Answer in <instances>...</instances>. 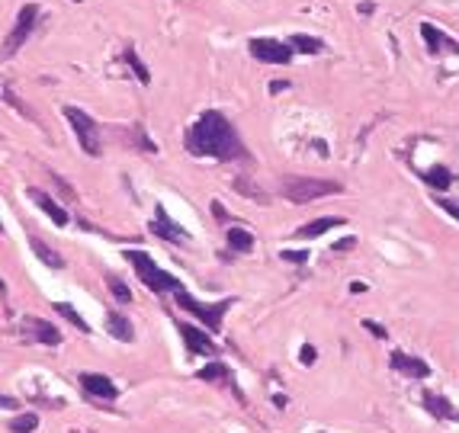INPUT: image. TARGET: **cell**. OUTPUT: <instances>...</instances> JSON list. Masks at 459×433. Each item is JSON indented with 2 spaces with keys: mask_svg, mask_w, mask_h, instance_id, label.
I'll return each mask as SVG.
<instances>
[{
  "mask_svg": "<svg viewBox=\"0 0 459 433\" xmlns=\"http://www.w3.org/2000/svg\"><path fill=\"white\" fill-rule=\"evenodd\" d=\"M186 151L196 158H216V161H234L244 158V145L218 109H206L186 132Z\"/></svg>",
  "mask_w": 459,
  "mask_h": 433,
  "instance_id": "cell-1",
  "label": "cell"
},
{
  "mask_svg": "<svg viewBox=\"0 0 459 433\" xmlns=\"http://www.w3.org/2000/svg\"><path fill=\"white\" fill-rule=\"evenodd\" d=\"M125 260L132 263L135 273H138V279H142L151 292H180L184 289V283H180L177 276L164 273V270H161L145 250H125Z\"/></svg>",
  "mask_w": 459,
  "mask_h": 433,
  "instance_id": "cell-2",
  "label": "cell"
},
{
  "mask_svg": "<svg viewBox=\"0 0 459 433\" xmlns=\"http://www.w3.org/2000/svg\"><path fill=\"white\" fill-rule=\"evenodd\" d=\"M341 193L337 180H321V177H286L283 180V196L289 202H312L321 196H334Z\"/></svg>",
  "mask_w": 459,
  "mask_h": 433,
  "instance_id": "cell-3",
  "label": "cell"
},
{
  "mask_svg": "<svg viewBox=\"0 0 459 433\" xmlns=\"http://www.w3.org/2000/svg\"><path fill=\"white\" fill-rule=\"evenodd\" d=\"M65 119L71 122V129H74L81 148L87 151L90 158H100V125L77 106H65Z\"/></svg>",
  "mask_w": 459,
  "mask_h": 433,
  "instance_id": "cell-4",
  "label": "cell"
},
{
  "mask_svg": "<svg viewBox=\"0 0 459 433\" xmlns=\"http://www.w3.org/2000/svg\"><path fill=\"white\" fill-rule=\"evenodd\" d=\"M174 295H177V309H186L190 315H196L202 325L209 327V331H218V327H222V318H225V311L232 309V299H228V302H216V305H202V302H196L186 289L174 292Z\"/></svg>",
  "mask_w": 459,
  "mask_h": 433,
  "instance_id": "cell-5",
  "label": "cell"
},
{
  "mask_svg": "<svg viewBox=\"0 0 459 433\" xmlns=\"http://www.w3.org/2000/svg\"><path fill=\"white\" fill-rule=\"evenodd\" d=\"M35 19H39V7L35 3H26L23 10H19L17 17V26H13V33L7 35V42H3V58H13L19 49H23V42L29 39V33H33Z\"/></svg>",
  "mask_w": 459,
  "mask_h": 433,
  "instance_id": "cell-6",
  "label": "cell"
},
{
  "mask_svg": "<svg viewBox=\"0 0 459 433\" xmlns=\"http://www.w3.org/2000/svg\"><path fill=\"white\" fill-rule=\"evenodd\" d=\"M248 51L264 65H289L292 61V45L280 39H250Z\"/></svg>",
  "mask_w": 459,
  "mask_h": 433,
  "instance_id": "cell-7",
  "label": "cell"
},
{
  "mask_svg": "<svg viewBox=\"0 0 459 433\" xmlns=\"http://www.w3.org/2000/svg\"><path fill=\"white\" fill-rule=\"evenodd\" d=\"M19 334H23V341H33V343H49V347H58L61 343L58 327H51L42 318H23L19 321Z\"/></svg>",
  "mask_w": 459,
  "mask_h": 433,
  "instance_id": "cell-8",
  "label": "cell"
},
{
  "mask_svg": "<svg viewBox=\"0 0 459 433\" xmlns=\"http://www.w3.org/2000/svg\"><path fill=\"white\" fill-rule=\"evenodd\" d=\"M421 39H424L430 55H459V42L450 39V35L434 23H421Z\"/></svg>",
  "mask_w": 459,
  "mask_h": 433,
  "instance_id": "cell-9",
  "label": "cell"
},
{
  "mask_svg": "<svg viewBox=\"0 0 459 433\" xmlns=\"http://www.w3.org/2000/svg\"><path fill=\"white\" fill-rule=\"evenodd\" d=\"M81 389L87 395H93V398H103V401H113L119 398V385L109 379V375H100V373H81Z\"/></svg>",
  "mask_w": 459,
  "mask_h": 433,
  "instance_id": "cell-10",
  "label": "cell"
},
{
  "mask_svg": "<svg viewBox=\"0 0 459 433\" xmlns=\"http://www.w3.org/2000/svg\"><path fill=\"white\" fill-rule=\"evenodd\" d=\"M148 231L158 234V238H164V241H186V238H190L177 222H170V215H167V209L161 206V202L154 206V222L148 225Z\"/></svg>",
  "mask_w": 459,
  "mask_h": 433,
  "instance_id": "cell-11",
  "label": "cell"
},
{
  "mask_svg": "<svg viewBox=\"0 0 459 433\" xmlns=\"http://www.w3.org/2000/svg\"><path fill=\"white\" fill-rule=\"evenodd\" d=\"M177 331H180V337H184V343H186V350H190V353H206V357H216V343L209 341L200 327L177 325Z\"/></svg>",
  "mask_w": 459,
  "mask_h": 433,
  "instance_id": "cell-12",
  "label": "cell"
},
{
  "mask_svg": "<svg viewBox=\"0 0 459 433\" xmlns=\"http://www.w3.org/2000/svg\"><path fill=\"white\" fill-rule=\"evenodd\" d=\"M392 366L398 369L401 375H408V379H427L430 375V366H427L421 357H408V353L395 350L392 353Z\"/></svg>",
  "mask_w": 459,
  "mask_h": 433,
  "instance_id": "cell-13",
  "label": "cell"
},
{
  "mask_svg": "<svg viewBox=\"0 0 459 433\" xmlns=\"http://www.w3.org/2000/svg\"><path fill=\"white\" fill-rule=\"evenodd\" d=\"M29 199H33L35 206H39L42 212H45V215H49V218H51V222H55V225H58V228H65L67 222H71L65 209H61L58 202L51 199V196H45V193H42V190H29Z\"/></svg>",
  "mask_w": 459,
  "mask_h": 433,
  "instance_id": "cell-14",
  "label": "cell"
},
{
  "mask_svg": "<svg viewBox=\"0 0 459 433\" xmlns=\"http://www.w3.org/2000/svg\"><path fill=\"white\" fill-rule=\"evenodd\" d=\"M344 218L341 215H325V218H315V222H309V225H302L299 231H296V238H321L325 231H331V228H341Z\"/></svg>",
  "mask_w": 459,
  "mask_h": 433,
  "instance_id": "cell-15",
  "label": "cell"
},
{
  "mask_svg": "<svg viewBox=\"0 0 459 433\" xmlns=\"http://www.w3.org/2000/svg\"><path fill=\"white\" fill-rule=\"evenodd\" d=\"M424 408L430 411L434 417H443V420H459V411L453 408L446 398H440V395H434V392L424 395Z\"/></svg>",
  "mask_w": 459,
  "mask_h": 433,
  "instance_id": "cell-16",
  "label": "cell"
},
{
  "mask_svg": "<svg viewBox=\"0 0 459 433\" xmlns=\"http://www.w3.org/2000/svg\"><path fill=\"white\" fill-rule=\"evenodd\" d=\"M106 331L113 334L116 341H125V343H132V337H135L132 325H129V321H125L119 311H109V315H106Z\"/></svg>",
  "mask_w": 459,
  "mask_h": 433,
  "instance_id": "cell-17",
  "label": "cell"
},
{
  "mask_svg": "<svg viewBox=\"0 0 459 433\" xmlns=\"http://www.w3.org/2000/svg\"><path fill=\"white\" fill-rule=\"evenodd\" d=\"M29 247L35 250V257L42 260V263H49V267H55V270H61L65 267V260L58 257V250H51L45 241H39V238H29Z\"/></svg>",
  "mask_w": 459,
  "mask_h": 433,
  "instance_id": "cell-18",
  "label": "cell"
},
{
  "mask_svg": "<svg viewBox=\"0 0 459 433\" xmlns=\"http://www.w3.org/2000/svg\"><path fill=\"white\" fill-rule=\"evenodd\" d=\"M225 238H228V247L238 250V254H248V250L254 247V234L244 231V228H228Z\"/></svg>",
  "mask_w": 459,
  "mask_h": 433,
  "instance_id": "cell-19",
  "label": "cell"
},
{
  "mask_svg": "<svg viewBox=\"0 0 459 433\" xmlns=\"http://www.w3.org/2000/svg\"><path fill=\"white\" fill-rule=\"evenodd\" d=\"M289 45H292L296 51H305V55H318V51L325 49V42L315 39V35H305V33H296V35L289 39Z\"/></svg>",
  "mask_w": 459,
  "mask_h": 433,
  "instance_id": "cell-20",
  "label": "cell"
},
{
  "mask_svg": "<svg viewBox=\"0 0 459 433\" xmlns=\"http://www.w3.org/2000/svg\"><path fill=\"white\" fill-rule=\"evenodd\" d=\"M51 309L58 311L61 318H67V321H71V325H74V327H77V331H81V334H87V331H90V327H87V321H83V318H81V315H77V311H74V305H67V302H55Z\"/></svg>",
  "mask_w": 459,
  "mask_h": 433,
  "instance_id": "cell-21",
  "label": "cell"
},
{
  "mask_svg": "<svg viewBox=\"0 0 459 433\" xmlns=\"http://www.w3.org/2000/svg\"><path fill=\"white\" fill-rule=\"evenodd\" d=\"M122 58H125V65L135 71V77H138V81H142V83H151V71L142 65V58L135 55V49H125V51H122Z\"/></svg>",
  "mask_w": 459,
  "mask_h": 433,
  "instance_id": "cell-22",
  "label": "cell"
},
{
  "mask_svg": "<svg viewBox=\"0 0 459 433\" xmlns=\"http://www.w3.org/2000/svg\"><path fill=\"white\" fill-rule=\"evenodd\" d=\"M424 180H427V186H434V190H446V186H450V170H446V167H430L424 174Z\"/></svg>",
  "mask_w": 459,
  "mask_h": 433,
  "instance_id": "cell-23",
  "label": "cell"
},
{
  "mask_svg": "<svg viewBox=\"0 0 459 433\" xmlns=\"http://www.w3.org/2000/svg\"><path fill=\"white\" fill-rule=\"evenodd\" d=\"M196 375H200L202 382H218V379H228V366H225V363H218V359H216V363H209V366H202Z\"/></svg>",
  "mask_w": 459,
  "mask_h": 433,
  "instance_id": "cell-24",
  "label": "cell"
},
{
  "mask_svg": "<svg viewBox=\"0 0 459 433\" xmlns=\"http://www.w3.org/2000/svg\"><path fill=\"white\" fill-rule=\"evenodd\" d=\"M35 427H39V417H35V414H19V417L10 420V430H13V433H33Z\"/></svg>",
  "mask_w": 459,
  "mask_h": 433,
  "instance_id": "cell-25",
  "label": "cell"
},
{
  "mask_svg": "<svg viewBox=\"0 0 459 433\" xmlns=\"http://www.w3.org/2000/svg\"><path fill=\"white\" fill-rule=\"evenodd\" d=\"M106 286H109V292H113V299H116V302H132V292H129V286H125L122 279H116V276H109V279H106Z\"/></svg>",
  "mask_w": 459,
  "mask_h": 433,
  "instance_id": "cell-26",
  "label": "cell"
},
{
  "mask_svg": "<svg viewBox=\"0 0 459 433\" xmlns=\"http://www.w3.org/2000/svg\"><path fill=\"white\" fill-rule=\"evenodd\" d=\"M280 257L289 260V263H305L309 260V250H280Z\"/></svg>",
  "mask_w": 459,
  "mask_h": 433,
  "instance_id": "cell-27",
  "label": "cell"
},
{
  "mask_svg": "<svg viewBox=\"0 0 459 433\" xmlns=\"http://www.w3.org/2000/svg\"><path fill=\"white\" fill-rule=\"evenodd\" d=\"M315 357H318V353H315V347H312V343L299 350V363H302V366H312V363H315Z\"/></svg>",
  "mask_w": 459,
  "mask_h": 433,
  "instance_id": "cell-28",
  "label": "cell"
},
{
  "mask_svg": "<svg viewBox=\"0 0 459 433\" xmlns=\"http://www.w3.org/2000/svg\"><path fill=\"white\" fill-rule=\"evenodd\" d=\"M234 186H238V190H241L244 196H254V199H267V196H264V193H260L257 186H248V183H244V180H238V183H234Z\"/></svg>",
  "mask_w": 459,
  "mask_h": 433,
  "instance_id": "cell-29",
  "label": "cell"
},
{
  "mask_svg": "<svg viewBox=\"0 0 459 433\" xmlns=\"http://www.w3.org/2000/svg\"><path fill=\"white\" fill-rule=\"evenodd\" d=\"M437 206L446 212V215H453V218H459V202H450V199H440Z\"/></svg>",
  "mask_w": 459,
  "mask_h": 433,
  "instance_id": "cell-30",
  "label": "cell"
},
{
  "mask_svg": "<svg viewBox=\"0 0 459 433\" xmlns=\"http://www.w3.org/2000/svg\"><path fill=\"white\" fill-rule=\"evenodd\" d=\"M363 327H367V331H373L376 337H389V334H385V327H382V325H376V321H363Z\"/></svg>",
  "mask_w": 459,
  "mask_h": 433,
  "instance_id": "cell-31",
  "label": "cell"
},
{
  "mask_svg": "<svg viewBox=\"0 0 459 433\" xmlns=\"http://www.w3.org/2000/svg\"><path fill=\"white\" fill-rule=\"evenodd\" d=\"M351 247H357V238H344V241L334 244V250H351Z\"/></svg>",
  "mask_w": 459,
  "mask_h": 433,
  "instance_id": "cell-32",
  "label": "cell"
},
{
  "mask_svg": "<svg viewBox=\"0 0 459 433\" xmlns=\"http://www.w3.org/2000/svg\"><path fill=\"white\" fill-rule=\"evenodd\" d=\"M0 408H10V411H13V408H19V401H17V398H10V395H0Z\"/></svg>",
  "mask_w": 459,
  "mask_h": 433,
  "instance_id": "cell-33",
  "label": "cell"
},
{
  "mask_svg": "<svg viewBox=\"0 0 459 433\" xmlns=\"http://www.w3.org/2000/svg\"><path fill=\"white\" fill-rule=\"evenodd\" d=\"M212 215H216V218H222V222H225V209H222V202H212Z\"/></svg>",
  "mask_w": 459,
  "mask_h": 433,
  "instance_id": "cell-34",
  "label": "cell"
},
{
  "mask_svg": "<svg viewBox=\"0 0 459 433\" xmlns=\"http://www.w3.org/2000/svg\"><path fill=\"white\" fill-rule=\"evenodd\" d=\"M280 90H286V83H280V81L270 83V93H280Z\"/></svg>",
  "mask_w": 459,
  "mask_h": 433,
  "instance_id": "cell-35",
  "label": "cell"
},
{
  "mask_svg": "<svg viewBox=\"0 0 459 433\" xmlns=\"http://www.w3.org/2000/svg\"><path fill=\"white\" fill-rule=\"evenodd\" d=\"M3 292H7V286H3V279H0V295H3Z\"/></svg>",
  "mask_w": 459,
  "mask_h": 433,
  "instance_id": "cell-36",
  "label": "cell"
},
{
  "mask_svg": "<svg viewBox=\"0 0 459 433\" xmlns=\"http://www.w3.org/2000/svg\"><path fill=\"white\" fill-rule=\"evenodd\" d=\"M0 231H3V225H0Z\"/></svg>",
  "mask_w": 459,
  "mask_h": 433,
  "instance_id": "cell-37",
  "label": "cell"
},
{
  "mask_svg": "<svg viewBox=\"0 0 459 433\" xmlns=\"http://www.w3.org/2000/svg\"><path fill=\"white\" fill-rule=\"evenodd\" d=\"M74 433H81V430H74Z\"/></svg>",
  "mask_w": 459,
  "mask_h": 433,
  "instance_id": "cell-38",
  "label": "cell"
}]
</instances>
